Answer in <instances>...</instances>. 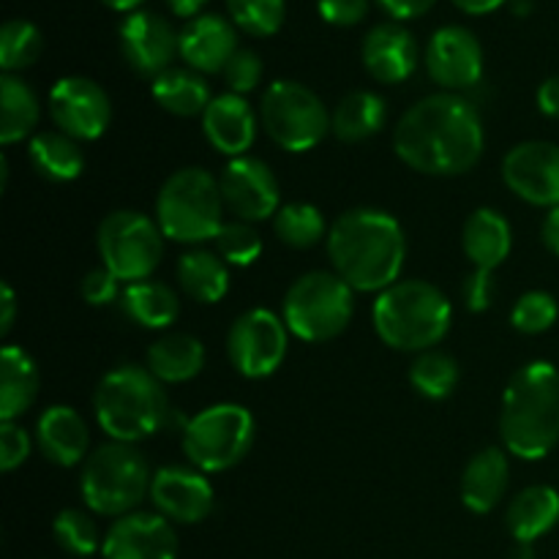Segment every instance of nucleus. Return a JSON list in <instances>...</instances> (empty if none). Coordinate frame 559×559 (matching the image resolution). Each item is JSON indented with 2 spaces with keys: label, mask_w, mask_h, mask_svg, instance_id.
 <instances>
[{
  "label": "nucleus",
  "mask_w": 559,
  "mask_h": 559,
  "mask_svg": "<svg viewBox=\"0 0 559 559\" xmlns=\"http://www.w3.org/2000/svg\"><path fill=\"white\" fill-rule=\"evenodd\" d=\"M349 320H353V287L338 273H304L284 295V322L289 333L304 342H331L344 333Z\"/></svg>",
  "instance_id": "obj_8"
},
{
  "label": "nucleus",
  "mask_w": 559,
  "mask_h": 559,
  "mask_svg": "<svg viewBox=\"0 0 559 559\" xmlns=\"http://www.w3.org/2000/svg\"><path fill=\"white\" fill-rule=\"evenodd\" d=\"M151 467L131 442H107L85 459L80 491L98 516H129L151 495Z\"/></svg>",
  "instance_id": "obj_7"
},
{
  "label": "nucleus",
  "mask_w": 559,
  "mask_h": 559,
  "mask_svg": "<svg viewBox=\"0 0 559 559\" xmlns=\"http://www.w3.org/2000/svg\"><path fill=\"white\" fill-rule=\"evenodd\" d=\"M513 5H516V14H527L530 11V0H513Z\"/></svg>",
  "instance_id": "obj_55"
},
{
  "label": "nucleus",
  "mask_w": 559,
  "mask_h": 559,
  "mask_svg": "<svg viewBox=\"0 0 559 559\" xmlns=\"http://www.w3.org/2000/svg\"><path fill=\"white\" fill-rule=\"evenodd\" d=\"M260 118L267 136L289 153H306L331 131V115L311 87L293 80L267 85L260 102Z\"/></svg>",
  "instance_id": "obj_10"
},
{
  "label": "nucleus",
  "mask_w": 559,
  "mask_h": 559,
  "mask_svg": "<svg viewBox=\"0 0 559 559\" xmlns=\"http://www.w3.org/2000/svg\"><path fill=\"white\" fill-rule=\"evenodd\" d=\"M453 3L462 11H467V14H491V11L500 9L506 0H453Z\"/></svg>",
  "instance_id": "obj_51"
},
{
  "label": "nucleus",
  "mask_w": 559,
  "mask_h": 559,
  "mask_svg": "<svg viewBox=\"0 0 559 559\" xmlns=\"http://www.w3.org/2000/svg\"><path fill=\"white\" fill-rule=\"evenodd\" d=\"M147 369L158 382H189L205 369V347L189 333H167L147 349Z\"/></svg>",
  "instance_id": "obj_28"
},
{
  "label": "nucleus",
  "mask_w": 559,
  "mask_h": 559,
  "mask_svg": "<svg viewBox=\"0 0 559 559\" xmlns=\"http://www.w3.org/2000/svg\"><path fill=\"white\" fill-rule=\"evenodd\" d=\"M202 129L216 151L233 158L246 156L257 136L254 109L238 93H222L207 104L205 115H202Z\"/></svg>",
  "instance_id": "obj_22"
},
{
  "label": "nucleus",
  "mask_w": 559,
  "mask_h": 559,
  "mask_svg": "<svg viewBox=\"0 0 559 559\" xmlns=\"http://www.w3.org/2000/svg\"><path fill=\"white\" fill-rule=\"evenodd\" d=\"M44 52V36L33 22L9 20L0 27V69L5 74L27 69Z\"/></svg>",
  "instance_id": "obj_37"
},
{
  "label": "nucleus",
  "mask_w": 559,
  "mask_h": 559,
  "mask_svg": "<svg viewBox=\"0 0 559 559\" xmlns=\"http://www.w3.org/2000/svg\"><path fill=\"white\" fill-rule=\"evenodd\" d=\"M156 224L175 243L216 240L224 227L222 186L207 169L186 167L164 180L156 200Z\"/></svg>",
  "instance_id": "obj_6"
},
{
  "label": "nucleus",
  "mask_w": 559,
  "mask_h": 559,
  "mask_svg": "<svg viewBox=\"0 0 559 559\" xmlns=\"http://www.w3.org/2000/svg\"><path fill=\"white\" fill-rule=\"evenodd\" d=\"M451 300L435 284L407 278L382 289L374 304V331L388 347L426 353L451 331Z\"/></svg>",
  "instance_id": "obj_5"
},
{
  "label": "nucleus",
  "mask_w": 559,
  "mask_h": 559,
  "mask_svg": "<svg viewBox=\"0 0 559 559\" xmlns=\"http://www.w3.org/2000/svg\"><path fill=\"white\" fill-rule=\"evenodd\" d=\"M0 142L14 145L25 140L41 118V104L33 87L16 74L0 76Z\"/></svg>",
  "instance_id": "obj_32"
},
{
  "label": "nucleus",
  "mask_w": 559,
  "mask_h": 559,
  "mask_svg": "<svg viewBox=\"0 0 559 559\" xmlns=\"http://www.w3.org/2000/svg\"><path fill=\"white\" fill-rule=\"evenodd\" d=\"M104 559H178V535L162 513H129L109 527Z\"/></svg>",
  "instance_id": "obj_19"
},
{
  "label": "nucleus",
  "mask_w": 559,
  "mask_h": 559,
  "mask_svg": "<svg viewBox=\"0 0 559 559\" xmlns=\"http://www.w3.org/2000/svg\"><path fill=\"white\" fill-rule=\"evenodd\" d=\"M426 69L437 85L448 91H467L484 76V47L469 27L445 25L429 38Z\"/></svg>",
  "instance_id": "obj_16"
},
{
  "label": "nucleus",
  "mask_w": 559,
  "mask_h": 559,
  "mask_svg": "<svg viewBox=\"0 0 559 559\" xmlns=\"http://www.w3.org/2000/svg\"><path fill=\"white\" fill-rule=\"evenodd\" d=\"M102 3L109 5V9H115V11H129L131 14V9H136L142 0H102Z\"/></svg>",
  "instance_id": "obj_53"
},
{
  "label": "nucleus",
  "mask_w": 559,
  "mask_h": 559,
  "mask_svg": "<svg viewBox=\"0 0 559 559\" xmlns=\"http://www.w3.org/2000/svg\"><path fill=\"white\" fill-rule=\"evenodd\" d=\"M360 58H364L366 71L377 82L399 85V82L409 80L413 71L418 69V41L399 22H382L366 33Z\"/></svg>",
  "instance_id": "obj_20"
},
{
  "label": "nucleus",
  "mask_w": 559,
  "mask_h": 559,
  "mask_svg": "<svg viewBox=\"0 0 559 559\" xmlns=\"http://www.w3.org/2000/svg\"><path fill=\"white\" fill-rule=\"evenodd\" d=\"M123 311L147 331H164L173 325L180 314L178 295L169 284L162 282H134L120 295Z\"/></svg>",
  "instance_id": "obj_34"
},
{
  "label": "nucleus",
  "mask_w": 559,
  "mask_h": 559,
  "mask_svg": "<svg viewBox=\"0 0 559 559\" xmlns=\"http://www.w3.org/2000/svg\"><path fill=\"white\" fill-rule=\"evenodd\" d=\"M559 522V491L551 486H527L511 500L506 511L508 533L516 544H535Z\"/></svg>",
  "instance_id": "obj_27"
},
{
  "label": "nucleus",
  "mask_w": 559,
  "mask_h": 559,
  "mask_svg": "<svg viewBox=\"0 0 559 559\" xmlns=\"http://www.w3.org/2000/svg\"><path fill=\"white\" fill-rule=\"evenodd\" d=\"M497 295V282H495V271H480L475 267L473 273L464 282V300H467V309L480 314V311L489 309L495 304Z\"/></svg>",
  "instance_id": "obj_45"
},
{
  "label": "nucleus",
  "mask_w": 559,
  "mask_h": 559,
  "mask_svg": "<svg viewBox=\"0 0 559 559\" xmlns=\"http://www.w3.org/2000/svg\"><path fill=\"white\" fill-rule=\"evenodd\" d=\"M540 238H544L546 249L555 257H559V207H551V211L546 213L544 224H540Z\"/></svg>",
  "instance_id": "obj_49"
},
{
  "label": "nucleus",
  "mask_w": 559,
  "mask_h": 559,
  "mask_svg": "<svg viewBox=\"0 0 559 559\" xmlns=\"http://www.w3.org/2000/svg\"><path fill=\"white\" fill-rule=\"evenodd\" d=\"M3 317H0V333L9 336V331L14 328V317H16V298H14V289H11L9 282H3Z\"/></svg>",
  "instance_id": "obj_50"
},
{
  "label": "nucleus",
  "mask_w": 559,
  "mask_h": 559,
  "mask_svg": "<svg viewBox=\"0 0 559 559\" xmlns=\"http://www.w3.org/2000/svg\"><path fill=\"white\" fill-rule=\"evenodd\" d=\"M328 257L353 289L382 293L399 282L407 257V238L391 213L355 207L331 224Z\"/></svg>",
  "instance_id": "obj_2"
},
{
  "label": "nucleus",
  "mask_w": 559,
  "mask_h": 559,
  "mask_svg": "<svg viewBox=\"0 0 559 559\" xmlns=\"http://www.w3.org/2000/svg\"><path fill=\"white\" fill-rule=\"evenodd\" d=\"M118 282L120 278L112 276L107 267H96L80 282V293L91 306H107L120 295Z\"/></svg>",
  "instance_id": "obj_44"
},
{
  "label": "nucleus",
  "mask_w": 559,
  "mask_h": 559,
  "mask_svg": "<svg viewBox=\"0 0 559 559\" xmlns=\"http://www.w3.org/2000/svg\"><path fill=\"white\" fill-rule=\"evenodd\" d=\"M508 456L502 448H484L462 475V500L473 513H491L508 489Z\"/></svg>",
  "instance_id": "obj_24"
},
{
  "label": "nucleus",
  "mask_w": 559,
  "mask_h": 559,
  "mask_svg": "<svg viewBox=\"0 0 559 559\" xmlns=\"http://www.w3.org/2000/svg\"><path fill=\"white\" fill-rule=\"evenodd\" d=\"M513 559H535L533 544H516V555H513Z\"/></svg>",
  "instance_id": "obj_54"
},
{
  "label": "nucleus",
  "mask_w": 559,
  "mask_h": 559,
  "mask_svg": "<svg viewBox=\"0 0 559 559\" xmlns=\"http://www.w3.org/2000/svg\"><path fill=\"white\" fill-rule=\"evenodd\" d=\"M120 52L140 76L164 74L178 55V33L156 11H131L120 25Z\"/></svg>",
  "instance_id": "obj_17"
},
{
  "label": "nucleus",
  "mask_w": 559,
  "mask_h": 559,
  "mask_svg": "<svg viewBox=\"0 0 559 559\" xmlns=\"http://www.w3.org/2000/svg\"><path fill=\"white\" fill-rule=\"evenodd\" d=\"M52 535L60 549L74 557L96 555L104 544V540H98V530L93 519L85 511H76V508H66L55 516Z\"/></svg>",
  "instance_id": "obj_38"
},
{
  "label": "nucleus",
  "mask_w": 559,
  "mask_h": 559,
  "mask_svg": "<svg viewBox=\"0 0 559 559\" xmlns=\"http://www.w3.org/2000/svg\"><path fill=\"white\" fill-rule=\"evenodd\" d=\"M36 440L49 462L58 467H76L87 456L91 431L76 409L55 404V407L44 409V415L38 418Z\"/></svg>",
  "instance_id": "obj_23"
},
{
  "label": "nucleus",
  "mask_w": 559,
  "mask_h": 559,
  "mask_svg": "<svg viewBox=\"0 0 559 559\" xmlns=\"http://www.w3.org/2000/svg\"><path fill=\"white\" fill-rule=\"evenodd\" d=\"M538 109L546 115V118H559V74L540 82Z\"/></svg>",
  "instance_id": "obj_48"
},
{
  "label": "nucleus",
  "mask_w": 559,
  "mask_h": 559,
  "mask_svg": "<svg viewBox=\"0 0 559 559\" xmlns=\"http://www.w3.org/2000/svg\"><path fill=\"white\" fill-rule=\"evenodd\" d=\"M178 282L197 304H218L229 289L227 262L205 249L186 251L178 262Z\"/></svg>",
  "instance_id": "obj_33"
},
{
  "label": "nucleus",
  "mask_w": 559,
  "mask_h": 559,
  "mask_svg": "<svg viewBox=\"0 0 559 559\" xmlns=\"http://www.w3.org/2000/svg\"><path fill=\"white\" fill-rule=\"evenodd\" d=\"M320 16L331 25L349 27L358 25L369 14V0H317Z\"/></svg>",
  "instance_id": "obj_46"
},
{
  "label": "nucleus",
  "mask_w": 559,
  "mask_h": 559,
  "mask_svg": "<svg viewBox=\"0 0 559 559\" xmlns=\"http://www.w3.org/2000/svg\"><path fill=\"white\" fill-rule=\"evenodd\" d=\"M207 0H167V5L173 9V14L178 16H200V9Z\"/></svg>",
  "instance_id": "obj_52"
},
{
  "label": "nucleus",
  "mask_w": 559,
  "mask_h": 559,
  "mask_svg": "<svg viewBox=\"0 0 559 559\" xmlns=\"http://www.w3.org/2000/svg\"><path fill=\"white\" fill-rule=\"evenodd\" d=\"M289 328L267 309H249L233 322L227 333V355L235 371L249 380L271 377L287 358Z\"/></svg>",
  "instance_id": "obj_12"
},
{
  "label": "nucleus",
  "mask_w": 559,
  "mask_h": 559,
  "mask_svg": "<svg viewBox=\"0 0 559 559\" xmlns=\"http://www.w3.org/2000/svg\"><path fill=\"white\" fill-rule=\"evenodd\" d=\"M227 9L235 25L249 36H273L287 14L284 0H227Z\"/></svg>",
  "instance_id": "obj_39"
},
{
  "label": "nucleus",
  "mask_w": 559,
  "mask_h": 559,
  "mask_svg": "<svg viewBox=\"0 0 559 559\" xmlns=\"http://www.w3.org/2000/svg\"><path fill=\"white\" fill-rule=\"evenodd\" d=\"M151 500L167 522L200 524L205 522L216 506L213 486L200 469L191 467H162L156 469L151 484Z\"/></svg>",
  "instance_id": "obj_18"
},
{
  "label": "nucleus",
  "mask_w": 559,
  "mask_h": 559,
  "mask_svg": "<svg viewBox=\"0 0 559 559\" xmlns=\"http://www.w3.org/2000/svg\"><path fill=\"white\" fill-rule=\"evenodd\" d=\"M409 382L420 396L431 402H442L453 393L459 382V364L448 353L440 349H426L409 366Z\"/></svg>",
  "instance_id": "obj_36"
},
{
  "label": "nucleus",
  "mask_w": 559,
  "mask_h": 559,
  "mask_svg": "<svg viewBox=\"0 0 559 559\" xmlns=\"http://www.w3.org/2000/svg\"><path fill=\"white\" fill-rule=\"evenodd\" d=\"M235 52H238V33L233 22L218 14L194 16L178 33V55L202 74L224 71Z\"/></svg>",
  "instance_id": "obj_21"
},
{
  "label": "nucleus",
  "mask_w": 559,
  "mask_h": 559,
  "mask_svg": "<svg viewBox=\"0 0 559 559\" xmlns=\"http://www.w3.org/2000/svg\"><path fill=\"white\" fill-rule=\"evenodd\" d=\"M502 442L513 456L538 462L559 442V371L533 360L511 377L500 413Z\"/></svg>",
  "instance_id": "obj_3"
},
{
  "label": "nucleus",
  "mask_w": 559,
  "mask_h": 559,
  "mask_svg": "<svg viewBox=\"0 0 559 559\" xmlns=\"http://www.w3.org/2000/svg\"><path fill=\"white\" fill-rule=\"evenodd\" d=\"M36 360L16 344H5L0 353V420L9 424L25 415L38 396Z\"/></svg>",
  "instance_id": "obj_26"
},
{
  "label": "nucleus",
  "mask_w": 559,
  "mask_h": 559,
  "mask_svg": "<svg viewBox=\"0 0 559 559\" xmlns=\"http://www.w3.org/2000/svg\"><path fill=\"white\" fill-rule=\"evenodd\" d=\"M273 229H276L278 240L293 249H311L325 238V233H331L320 207L309 205V202L282 205V211L273 216Z\"/></svg>",
  "instance_id": "obj_35"
},
{
  "label": "nucleus",
  "mask_w": 559,
  "mask_h": 559,
  "mask_svg": "<svg viewBox=\"0 0 559 559\" xmlns=\"http://www.w3.org/2000/svg\"><path fill=\"white\" fill-rule=\"evenodd\" d=\"M388 120L385 98L371 91H353L336 104L331 115V131L342 142H364L382 131Z\"/></svg>",
  "instance_id": "obj_30"
},
{
  "label": "nucleus",
  "mask_w": 559,
  "mask_h": 559,
  "mask_svg": "<svg viewBox=\"0 0 559 559\" xmlns=\"http://www.w3.org/2000/svg\"><path fill=\"white\" fill-rule=\"evenodd\" d=\"M49 115L63 134L98 140L112 120L107 91L87 76H63L49 91Z\"/></svg>",
  "instance_id": "obj_13"
},
{
  "label": "nucleus",
  "mask_w": 559,
  "mask_h": 559,
  "mask_svg": "<svg viewBox=\"0 0 559 559\" xmlns=\"http://www.w3.org/2000/svg\"><path fill=\"white\" fill-rule=\"evenodd\" d=\"M393 20H415V16H424L437 0H377Z\"/></svg>",
  "instance_id": "obj_47"
},
{
  "label": "nucleus",
  "mask_w": 559,
  "mask_h": 559,
  "mask_svg": "<svg viewBox=\"0 0 559 559\" xmlns=\"http://www.w3.org/2000/svg\"><path fill=\"white\" fill-rule=\"evenodd\" d=\"M218 186H222L224 205L240 216V222H262L282 211V189L276 175L260 158H233L224 167Z\"/></svg>",
  "instance_id": "obj_15"
},
{
  "label": "nucleus",
  "mask_w": 559,
  "mask_h": 559,
  "mask_svg": "<svg viewBox=\"0 0 559 559\" xmlns=\"http://www.w3.org/2000/svg\"><path fill=\"white\" fill-rule=\"evenodd\" d=\"M254 415L240 404H213L183 426V453L200 473H224L254 445Z\"/></svg>",
  "instance_id": "obj_9"
},
{
  "label": "nucleus",
  "mask_w": 559,
  "mask_h": 559,
  "mask_svg": "<svg viewBox=\"0 0 559 559\" xmlns=\"http://www.w3.org/2000/svg\"><path fill=\"white\" fill-rule=\"evenodd\" d=\"M224 80H227L229 91L246 96V93L254 91L262 80V58L254 49H238V52L229 58V63L224 66Z\"/></svg>",
  "instance_id": "obj_42"
},
{
  "label": "nucleus",
  "mask_w": 559,
  "mask_h": 559,
  "mask_svg": "<svg viewBox=\"0 0 559 559\" xmlns=\"http://www.w3.org/2000/svg\"><path fill=\"white\" fill-rule=\"evenodd\" d=\"M98 254L120 282H147L164 257V233L136 211H115L98 224Z\"/></svg>",
  "instance_id": "obj_11"
},
{
  "label": "nucleus",
  "mask_w": 559,
  "mask_h": 559,
  "mask_svg": "<svg viewBox=\"0 0 559 559\" xmlns=\"http://www.w3.org/2000/svg\"><path fill=\"white\" fill-rule=\"evenodd\" d=\"M31 162L38 175L55 183H71L85 169V153L63 131H38L31 140Z\"/></svg>",
  "instance_id": "obj_31"
},
{
  "label": "nucleus",
  "mask_w": 559,
  "mask_h": 559,
  "mask_svg": "<svg viewBox=\"0 0 559 559\" xmlns=\"http://www.w3.org/2000/svg\"><path fill=\"white\" fill-rule=\"evenodd\" d=\"M93 413L104 435L115 442H140L162 431L169 420V402L162 382L142 366H120L104 374L93 393Z\"/></svg>",
  "instance_id": "obj_4"
},
{
  "label": "nucleus",
  "mask_w": 559,
  "mask_h": 559,
  "mask_svg": "<svg viewBox=\"0 0 559 559\" xmlns=\"http://www.w3.org/2000/svg\"><path fill=\"white\" fill-rule=\"evenodd\" d=\"M486 147L478 107L459 93L420 98L399 118L393 151L407 167L424 175H464L480 162Z\"/></svg>",
  "instance_id": "obj_1"
},
{
  "label": "nucleus",
  "mask_w": 559,
  "mask_h": 559,
  "mask_svg": "<svg viewBox=\"0 0 559 559\" xmlns=\"http://www.w3.org/2000/svg\"><path fill=\"white\" fill-rule=\"evenodd\" d=\"M153 98L158 107L178 118H197L205 115L211 98V87L194 69H167L158 74L151 85Z\"/></svg>",
  "instance_id": "obj_29"
},
{
  "label": "nucleus",
  "mask_w": 559,
  "mask_h": 559,
  "mask_svg": "<svg viewBox=\"0 0 559 559\" xmlns=\"http://www.w3.org/2000/svg\"><path fill=\"white\" fill-rule=\"evenodd\" d=\"M462 246L467 260L480 271H495L508 260L513 246L511 224L502 213L491 211V207H478L473 216L467 218L462 233Z\"/></svg>",
  "instance_id": "obj_25"
},
{
  "label": "nucleus",
  "mask_w": 559,
  "mask_h": 559,
  "mask_svg": "<svg viewBox=\"0 0 559 559\" xmlns=\"http://www.w3.org/2000/svg\"><path fill=\"white\" fill-rule=\"evenodd\" d=\"M216 249L227 265L249 267L260 260L262 238L249 222H224L216 235Z\"/></svg>",
  "instance_id": "obj_40"
},
{
  "label": "nucleus",
  "mask_w": 559,
  "mask_h": 559,
  "mask_svg": "<svg viewBox=\"0 0 559 559\" xmlns=\"http://www.w3.org/2000/svg\"><path fill=\"white\" fill-rule=\"evenodd\" d=\"M27 456H31V437H27V431L16 426L14 420L0 424V469L14 473L16 467L27 462Z\"/></svg>",
  "instance_id": "obj_43"
},
{
  "label": "nucleus",
  "mask_w": 559,
  "mask_h": 559,
  "mask_svg": "<svg viewBox=\"0 0 559 559\" xmlns=\"http://www.w3.org/2000/svg\"><path fill=\"white\" fill-rule=\"evenodd\" d=\"M559 317V306L555 295L544 293V289H533V293H524L516 300L511 311V322L519 333H527V336H538L546 333Z\"/></svg>",
  "instance_id": "obj_41"
},
{
  "label": "nucleus",
  "mask_w": 559,
  "mask_h": 559,
  "mask_svg": "<svg viewBox=\"0 0 559 559\" xmlns=\"http://www.w3.org/2000/svg\"><path fill=\"white\" fill-rule=\"evenodd\" d=\"M502 180L530 205L559 207V145L544 140L519 142L502 162Z\"/></svg>",
  "instance_id": "obj_14"
}]
</instances>
